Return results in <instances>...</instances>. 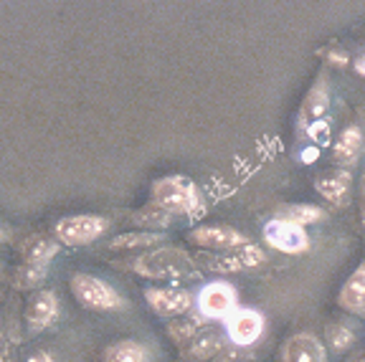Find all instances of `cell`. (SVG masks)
Instances as JSON below:
<instances>
[{"mask_svg": "<svg viewBox=\"0 0 365 362\" xmlns=\"http://www.w3.org/2000/svg\"><path fill=\"white\" fill-rule=\"evenodd\" d=\"M150 203L168 210L170 215H188V218H198L205 208L203 192L188 175L158 177L150 187Z\"/></svg>", "mask_w": 365, "mask_h": 362, "instance_id": "6da1fadb", "label": "cell"}, {"mask_svg": "<svg viewBox=\"0 0 365 362\" xmlns=\"http://www.w3.org/2000/svg\"><path fill=\"white\" fill-rule=\"evenodd\" d=\"M130 269L137 276L155 279V281H160V279L178 281V279L195 274L193 256L185 254L182 249H175V246H158V249L145 251L130 261Z\"/></svg>", "mask_w": 365, "mask_h": 362, "instance_id": "7a4b0ae2", "label": "cell"}, {"mask_svg": "<svg viewBox=\"0 0 365 362\" xmlns=\"http://www.w3.org/2000/svg\"><path fill=\"white\" fill-rule=\"evenodd\" d=\"M107 231H109V218L97 213H76L56 221L53 238L58 241V246L76 249V246H89L94 241H99Z\"/></svg>", "mask_w": 365, "mask_h": 362, "instance_id": "3957f363", "label": "cell"}, {"mask_svg": "<svg viewBox=\"0 0 365 362\" xmlns=\"http://www.w3.org/2000/svg\"><path fill=\"white\" fill-rule=\"evenodd\" d=\"M71 294L76 296V301L81 306L94 311H114L125 306V299L120 296V291L104 279L94 276V274H74L71 276Z\"/></svg>", "mask_w": 365, "mask_h": 362, "instance_id": "277c9868", "label": "cell"}, {"mask_svg": "<svg viewBox=\"0 0 365 362\" xmlns=\"http://www.w3.org/2000/svg\"><path fill=\"white\" fill-rule=\"evenodd\" d=\"M188 241L198 249L208 251V254H228L241 246L249 244V238L234 226H223V223H203L195 226L188 233Z\"/></svg>", "mask_w": 365, "mask_h": 362, "instance_id": "5b68a950", "label": "cell"}, {"mask_svg": "<svg viewBox=\"0 0 365 362\" xmlns=\"http://www.w3.org/2000/svg\"><path fill=\"white\" fill-rule=\"evenodd\" d=\"M234 309H239V294L228 281L205 284L195 296V311L203 319H226Z\"/></svg>", "mask_w": 365, "mask_h": 362, "instance_id": "8992f818", "label": "cell"}, {"mask_svg": "<svg viewBox=\"0 0 365 362\" xmlns=\"http://www.w3.org/2000/svg\"><path fill=\"white\" fill-rule=\"evenodd\" d=\"M223 322H226V340L234 347H241V350L257 345L262 340L264 327H267L262 311L251 309V306H239Z\"/></svg>", "mask_w": 365, "mask_h": 362, "instance_id": "52a82bcc", "label": "cell"}, {"mask_svg": "<svg viewBox=\"0 0 365 362\" xmlns=\"http://www.w3.org/2000/svg\"><path fill=\"white\" fill-rule=\"evenodd\" d=\"M264 244L269 249L279 251V254H289V256H299L309 251V236L304 228L294 226V223L279 221V218H272L267 221L262 231Z\"/></svg>", "mask_w": 365, "mask_h": 362, "instance_id": "ba28073f", "label": "cell"}, {"mask_svg": "<svg viewBox=\"0 0 365 362\" xmlns=\"http://www.w3.org/2000/svg\"><path fill=\"white\" fill-rule=\"evenodd\" d=\"M145 301L150 309L163 319H178L182 314H188L195 304V296L188 289L178 286H150L145 289Z\"/></svg>", "mask_w": 365, "mask_h": 362, "instance_id": "9c48e42d", "label": "cell"}, {"mask_svg": "<svg viewBox=\"0 0 365 362\" xmlns=\"http://www.w3.org/2000/svg\"><path fill=\"white\" fill-rule=\"evenodd\" d=\"M327 109H330V84H327L325 76H317V81L309 86L302 104H299V112H297V130L299 132L307 130L312 122L325 117Z\"/></svg>", "mask_w": 365, "mask_h": 362, "instance_id": "30bf717a", "label": "cell"}, {"mask_svg": "<svg viewBox=\"0 0 365 362\" xmlns=\"http://www.w3.org/2000/svg\"><path fill=\"white\" fill-rule=\"evenodd\" d=\"M282 362H327V347L312 332H297L282 347Z\"/></svg>", "mask_w": 365, "mask_h": 362, "instance_id": "8fae6325", "label": "cell"}, {"mask_svg": "<svg viewBox=\"0 0 365 362\" xmlns=\"http://www.w3.org/2000/svg\"><path fill=\"white\" fill-rule=\"evenodd\" d=\"M314 190L322 200H327L335 208H345L350 203V195H353V172L350 170H335L325 172L314 180Z\"/></svg>", "mask_w": 365, "mask_h": 362, "instance_id": "7c38bea8", "label": "cell"}, {"mask_svg": "<svg viewBox=\"0 0 365 362\" xmlns=\"http://www.w3.org/2000/svg\"><path fill=\"white\" fill-rule=\"evenodd\" d=\"M363 148H365V135L358 125H350L337 135L335 145H332V160L340 170H350L355 167L363 155Z\"/></svg>", "mask_w": 365, "mask_h": 362, "instance_id": "4fadbf2b", "label": "cell"}, {"mask_svg": "<svg viewBox=\"0 0 365 362\" xmlns=\"http://www.w3.org/2000/svg\"><path fill=\"white\" fill-rule=\"evenodd\" d=\"M58 317V296L48 289H41L29 299V306H26V322L34 332H41V329H48Z\"/></svg>", "mask_w": 365, "mask_h": 362, "instance_id": "5bb4252c", "label": "cell"}, {"mask_svg": "<svg viewBox=\"0 0 365 362\" xmlns=\"http://www.w3.org/2000/svg\"><path fill=\"white\" fill-rule=\"evenodd\" d=\"M337 304L348 314L365 317V261L350 274L348 281L342 284L340 294H337Z\"/></svg>", "mask_w": 365, "mask_h": 362, "instance_id": "9a60e30c", "label": "cell"}, {"mask_svg": "<svg viewBox=\"0 0 365 362\" xmlns=\"http://www.w3.org/2000/svg\"><path fill=\"white\" fill-rule=\"evenodd\" d=\"M274 218L294 223V226H299V228H307V226H317V223L327 221V210L312 203H289V205H282Z\"/></svg>", "mask_w": 365, "mask_h": 362, "instance_id": "2e32d148", "label": "cell"}, {"mask_svg": "<svg viewBox=\"0 0 365 362\" xmlns=\"http://www.w3.org/2000/svg\"><path fill=\"white\" fill-rule=\"evenodd\" d=\"M58 241L56 238H46V236H34L26 241L23 246V264H34V267H46L56 259L58 254Z\"/></svg>", "mask_w": 365, "mask_h": 362, "instance_id": "e0dca14e", "label": "cell"}, {"mask_svg": "<svg viewBox=\"0 0 365 362\" xmlns=\"http://www.w3.org/2000/svg\"><path fill=\"white\" fill-rule=\"evenodd\" d=\"M226 334L221 332H213V329H203L198 332L190 340V347H188V357L195 362H208L211 357H216L218 352L226 347Z\"/></svg>", "mask_w": 365, "mask_h": 362, "instance_id": "ac0fdd59", "label": "cell"}, {"mask_svg": "<svg viewBox=\"0 0 365 362\" xmlns=\"http://www.w3.org/2000/svg\"><path fill=\"white\" fill-rule=\"evenodd\" d=\"M165 238L163 233H150V231H130V233H120L109 241V249L112 251H150L158 249Z\"/></svg>", "mask_w": 365, "mask_h": 362, "instance_id": "d6986e66", "label": "cell"}, {"mask_svg": "<svg viewBox=\"0 0 365 362\" xmlns=\"http://www.w3.org/2000/svg\"><path fill=\"white\" fill-rule=\"evenodd\" d=\"M175 215H170L168 210L158 208L155 203H148L145 208H137L132 213V223L137 226V231H150V233H160L163 228H170Z\"/></svg>", "mask_w": 365, "mask_h": 362, "instance_id": "ffe728a7", "label": "cell"}, {"mask_svg": "<svg viewBox=\"0 0 365 362\" xmlns=\"http://www.w3.org/2000/svg\"><path fill=\"white\" fill-rule=\"evenodd\" d=\"M104 362H150V350L137 340H120L104 350Z\"/></svg>", "mask_w": 365, "mask_h": 362, "instance_id": "44dd1931", "label": "cell"}, {"mask_svg": "<svg viewBox=\"0 0 365 362\" xmlns=\"http://www.w3.org/2000/svg\"><path fill=\"white\" fill-rule=\"evenodd\" d=\"M193 264L208 274H239V272H244L234 251H228V254H208V251H203V254L195 256Z\"/></svg>", "mask_w": 365, "mask_h": 362, "instance_id": "7402d4cb", "label": "cell"}, {"mask_svg": "<svg viewBox=\"0 0 365 362\" xmlns=\"http://www.w3.org/2000/svg\"><path fill=\"white\" fill-rule=\"evenodd\" d=\"M205 322H208V319H203L198 311H193L190 317H182V319H175V322H168V334H170L173 342L182 345V342L193 340L198 332H203Z\"/></svg>", "mask_w": 365, "mask_h": 362, "instance_id": "603a6c76", "label": "cell"}, {"mask_svg": "<svg viewBox=\"0 0 365 362\" xmlns=\"http://www.w3.org/2000/svg\"><path fill=\"white\" fill-rule=\"evenodd\" d=\"M325 340L332 352H348L353 350L355 345V332L348 327V324H340V322H330L325 327Z\"/></svg>", "mask_w": 365, "mask_h": 362, "instance_id": "cb8c5ba5", "label": "cell"}, {"mask_svg": "<svg viewBox=\"0 0 365 362\" xmlns=\"http://www.w3.org/2000/svg\"><path fill=\"white\" fill-rule=\"evenodd\" d=\"M234 254H236V259H239V264H241L244 272H249V269H259V267L267 264V251H264L259 244H246V246H241V249H236Z\"/></svg>", "mask_w": 365, "mask_h": 362, "instance_id": "d4e9b609", "label": "cell"}, {"mask_svg": "<svg viewBox=\"0 0 365 362\" xmlns=\"http://www.w3.org/2000/svg\"><path fill=\"white\" fill-rule=\"evenodd\" d=\"M48 269L46 267H34V264H21L16 272V286L21 289H36L46 279Z\"/></svg>", "mask_w": 365, "mask_h": 362, "instance_id": "484cf974", "label": "cell"}, {"mask_svg": "<svg viewBox=\"0 0 365 362\" xmlns=\"http://www.w3.org/2000/svg\"><path fill=\"white\" fill-rule=\"evenodd\" d=\"M304 132H307L309 140L317 142L319 148L330 142V122H327V119H317V122H312V125H309Z\"/></svg>", "mask_w": 365, "mask_h": 362, "instance_id": "4316f807", "label": "cell"}, {"mask_svg": "<svg viewBox=\"0 0 365 362\" xmlns=\"http://www.w3.org/2000/svg\"><path fill=\"white\" fill-rule=\"evenodd\" d=\"M208 362H246V352L241 350V347L226 345L216 357H211Z\"/></svg>", "mask_w": 365, "mask_h": 362, "instance_id": "83f0119b", "label": "cell"}, {"mask_svg": "<svg viewBox=\"0 0 365 362\" xmlns=\"http://www.w3.org/2000/svg\"><path fill=\"white\" fill-rule=\"evenodd\" d=\"M358 198H360V221H363V228H365V170H363V177H360Z\"/></svg>", "mask_w": 365, "mask_h": 362, "instance_id": "f1b7e54d", "label": "cell"}, {"mask_svg": "<svg viewBox=\"0 0 365 362\" xmlns=\"http://www.w3.org/2000/svg\"><path fill=\"white\" fill-rule=\"evenodd\" d=\"M26 362H56V360H53V355H51V352H43V350H38V352H34V355H31Z\"/></svg>", "mask_w": 365, "mask_h": 362, "instance_id": "f546056e", "label": "cell"}, {"mask_svg": "<svg viewBox=\"0 0 365 362\" xmlns=\"http://www.w3.org/2000/svg\"><path fill=\"white\" fill-rule=\"evenodd\" d=\"M0 236H3V233H0Z\"/></svg>", "mask_w": 365, "mask_h": 362, "instance_id": "4dcf8cb0", "label": "cell"}]
</instances>
